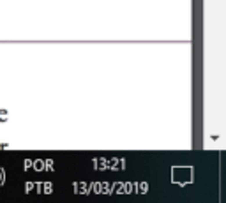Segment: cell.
I'll return each mask as SVG.
<instances>
[{"instance_id": "obj_1", "label": "cell", "mask_w": 226, "mask_h": 203, "mask_svg": "<svg viewBox=\"0 0 226 203\" xmlns=\"http://www.w3.org/2000/svg\"><path fill=\"white\" fill-rule=\"evenodd\" d=\"M6 117H7V113H6V111H0V118H2V122L6 120Z\"/></svg>"}]
</instances>
